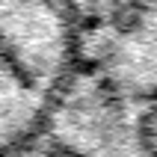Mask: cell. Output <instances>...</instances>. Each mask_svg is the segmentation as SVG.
Wrapping results in <instances>:
<instances>
[{"label":"cell","instance_id":"obj_3","mask_svg":"<svg viewBox=\"0 0 157 157\" xmlns=\"http://www.w3.org/2000/svg\"><path fill=\"white\" fill-rule=\"evenodd\" d=\"M6 157H71L68 151H62L59 145H53L44 133H39V136H33L30 142H24V145H18L12 154Z\"/></svg>","mask_w":157,"mask_h":157},{"label":"cell","instance_id":"obj_2","mask_svg":"<svg viewBox=\"0 0 157 157\" xmlns=\"http://www.w3.org/2000/svg\"><path fill=\"white\" fill-rule=\"evenodd\" d=\"M68 77H56L0 36V157L44 131L51 107Z\"/></svg>","mask_w":157,"mask_h":157},{"label":"cell","instance_id":"obj_1","mask_svg":"<svg viewBox=\"0 0 157 157\" xmlns=\"http://www.w3.org/2000/svg\"><path fill=\"white\" fill-rule=\"evenodd\" d=\"M42 133L71 157H157V92L110 86L74 68Z\"/></svg>","mask_w":157,"mask_h":157}]
</instances>
